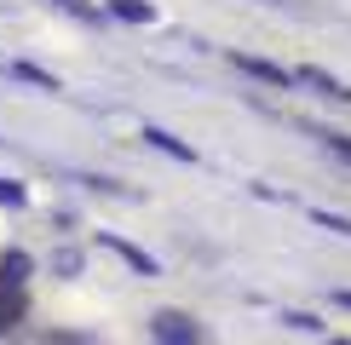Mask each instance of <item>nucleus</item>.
I'll use <instances>...</instances> for the list:
<instances>
[{
    "label": "nucleus",
    "mask_w": 351,
    "mask_h": 345,
    "mask_svg": "<svg viewBox=\"0 0 351 345\" xmlns=\"http://www.w3.org/2000/svg\"><path fill=\"white\" fill-rule=\"evenodd\" d=\"M156 334H162V345H173V340H179V345H202V334L190 328V316H179V311L156 316Z\"/></svg>",
    "instance_id": "1"
},
{
    "label": "nucleus",
    "mask_w": 351,
    "mask_h": 345,
    "mask_svg": "<svg viewBox=\"0 0 351 345\" xmlns=\"http://www.w3.org/2000/svg\"><path fill=\"white\" fill-rule=\"evenodd\" d=\"M300 81H311L323 98H334V104H351V86H346V81H334L328 69H317V64H305V69H300Z\"/></svg>",
    "instance_id": "2"
},
{
    "label": "nucleus",
    "mask_w": 351,
    "mask_h": 345,
    "mask_svg": "<svg viewBox=\"0 0 351 345\" xmlns=\"http://www.w3.org/2000/svg\"><path fill=\"white\" fill-rule=\"evenodd\" d=\"M230 64H237V69H247V75H259L265 86H288V69H276V64H265V58H247V52H230Z\"/></svg>",
    "instance_id": "3"
},
{
    "label": "nucleus",
    "mask_w": 351,
    "mask_h": 345,
    "mask_svg": "<svg viewBox=\"0 0 351 345\" xmlns=\"http://www.w3.org/2000/svg\"><path fill=\"white\" fill-rule=\"evenodd\" d=\"M104 248H115V253H121V259H127V265H133V270H144V277H156V259L144 253V248H133V242H127V236H104Z\"/></svg>",
    "instance_id": "4"
},
{
    "label": "nucleus",
    "mask_w": 351,
    "mask_h": 345,
    "mask_svg": "<svg viewBox=\"0 0 351 345\" xmlns=\"http://www.w3.org/2000/svg\"><path fill=\"white\" fill-rule=\"evenodd\" d=\"M144 138H150V144H156V150H167V155H179V162H196V150H190V144H184V138H173V133H167V127H144Z\"/></svg>",
    "instance_id": "5"
},
{
    "label": "nucleus",
    "mask_w": 351,
    "mask_h": 345,
    "mask_svg": "<svg viewBox=\"0 0 351 345\" xmlns=\"http://www.w3.org/2000/svg\"><path fill=\"white\" fill-rule=\"evenodd\" d=\"M110 12H115V18H133V23H150L156 18L150 0H110Z\"/></svg>",
    "instance_id": "6"
},
{
    "label": "nucleus",
    "mask_w": 351,
    "mask_h": 345,
    "mask_svg": "<svg viewBox=\"0 0 351 345\" xmlns=\"http://www.w3.org/2000/svg\"><path fill=\"white\" fill-rule=\"evenodd\" d=\"M23 316V294H12V288H0V334H6L12 322Z\"/></svg>",
    "instance_id": "7"
},
{
    "label": "nucleus",
    "mask_w": 351,
    "mask_h": 345,
    "mask_svg": "<svg viewBox=\"0 0 351 345\" xmlns=\"http://www.w3.org/2000/svg\"><path fill=\"white\" fill-rule=\"evenodd\" d=\"M23 277H29V259H23V253H6V282H0V288H12V294H18Z\"/></svg>",
    "instance_id": "8"
},
{
    "label": "nucleus",
    "mask_w": 351,
    "mask_h": 345,
    "mask_svg": "<svg viewBox=\"0 0 351 345\" xmlns=\"http://www.w3.org/2000/svg\"><path fill=\"white\" fill-rule=\"evenodd\" d=\"M323 144L340 155V162H351V138H346V133H323Z\"/></svg>",
    "instance_id": "9"
},
{
    "label": "nucleus",
    "mask_w": 351,
    "mask_h": 345,
    "mask_svg": "<svg viewBox=\"0 0 351 345\" xmlns=\"http://www.w3.org/2000/svg\"><path fill=\"white\" fill-rule=\"evenodd\" d=\"M317 225H328V230H340V236H351V219H340V213H311Z\"/></svg>",
    "instance_id": "10"
},
{
    "label": "nucleus",
    "mask_w": 351,
    "mask_h": 345,
    "mask_svg": "<svg viewBox=\"0 0 351 345\" xmlns=\"http://www.w3.org/2000/svg\"><path fill=\"white\" fill-rule=\"evenodd\" d=\"M0 201H6V207H18V201H23V190H18V184H6V179H0Z\"/></svg>",
    "instance_id": "11"
},
{
    "label": "nucleus",
    "mask_w": 351,
    "mask_h": 345,
    "mask_svg": "<svg viewBox=\"0 0 351 345\" xmlns=\"http://www.w3.org/2000/svg\"><path fill=\"white\" fill-rule=\"evenodd\" d=\"M334 299H340V305L351 311V288H334Z\"/></svg>",
    "instance_id": "12"
},
{
    "label": "nucleus",
    "mask_w": 351,
    "mask_h": 345,
    "mask_svg": "<svg viewBox=\"0 0 351 345\" xmlns=\"http://www.w3.org/2000/svg\"><path fill=\"white\" fill-rule=\"evenodd\" d=\"M328 345H351V340H328Z\"/></svg>",
    "instance_id": "13"
},
{
    "label": "nucleus",
    "mask_w": 351,
    "mask_h": 345,
    "mask_svg": "<svg viewBox=\"0 0 351 345\" xmlns=\"http://www.w3.org/2000/svg\"><path fill=\"white\" fill-rule=\"evenodd\" d=\"M276 6H282V0H276Z\"/></svg>",
    "instance_id": "14"
}]
</instances>
